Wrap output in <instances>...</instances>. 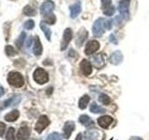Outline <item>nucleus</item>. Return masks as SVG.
Segmentation results:
<instances>
[{"instance_id": "1", "label": "nucleus", "mask_w": 149, "mask_h": 140, "mask_svg": "<svg viewBox=\"0 0 149 140\" xmlns=\"http://www.w3.org/2000/svg\"><path fill=\"white\" fill-rule=\"evenodd\" d=\"M8 82L13 87L21 88L23 86V84H24V78H23L22 75L21 73L13 71L8 74Z\"/></svg>"}, {"instance_id": "2", "label": "nucleus", "mask_w": 149, "mask_h": 140, "mask_svg": "<svg viewBox=\"0 0 149 140\" xmlns=\"http://www.w3.org/2000/svg\"><path fill=\"white\" fill-rule=\"evenodd\" d=\"M105 22H106V20L104 18L98 19L94 22V24H93V27H92V32H93V35L96 37H100L104 35V29H106Z\"/></svg>"}, {"instance_id": "3", "label": "nucleus", "mask_w": 149, "mask_h": 140, "mask_svg": "<svg viewBox=\"0 0 149 140\" xmlns=\"http://www.w3.org/2000/svg\"><path fill=\"white\" fill-rule=\"evenodd\" d=\"M35 81H36L39 84H44L49 81V75L43 68H36L33 75Z\"/></svg>"}, {"instance_id": "4", "label": "nucleus", "mask_w": 149, "mask_h": 140, "mask_svg": "<svg viewBox=\"0 0 149 140\" xmlns=\"http://www.w3.org/2000/svg\"><path fill=\"white\" fill-rule=\"evenodd\" d=\"M55 5L51 0H47L40 7V13L43 16H49L50 14H52V11L54 9Z\"/></svg>"}, {"instance_id": "5", "label": "nucleus", "mask_w": 149, "mask_h": 140, "mask_svg": "<svg viewBox=\"0 0 149 140\" xmlns=\"http://www.w3.org/2000/svg\"><path fill=\"white\" fill-rule=\"evenodd\" d=\"M49 120L47 116L45 115H42L39 117L38 120H37V123H36V126H35V129L37 133H42L43 132V130H45L47 127L49 126Z\"/></svg>"}, {"instance_id": "6", "label": "nucleus", "mask_w": 149, "mask_h": 140, "mask_svg": "<svg viewBox=\"0 0 149 140\" xmlns=\"http://www.w3.org/2000/svg\"><path fill=\"white\" fill-rule=\"evenodd\" d=\"M130 0H120L118 5L119 13L121 14V17L125 20H127L129 18L130 12H129V7H130Z\"/></svg>"}, {"instance_id": "7", "label": "nucleus", "mask_w": 149, "mask_h": 140, "mask_svg": "<svg viewBox=\"0 0 149 140\" xmlns=\"http://www.w3.org/2000/svg\"><path fill=\"white\" fill-rule=\"evenodd\" d=\"M73 37V33L72 30L70 28H66L63 32V40H62V44H61V50H64L67 48L68 44L70 43Z\"/></svg>"}, {"instance_id": "8", "label": "nucleus", "mask_w": 149, "mask_h": 140, "mask_svg": "<svg viewBox=\"0 0 149 140\" xmlns=\"http://www.w3.org/2000/svg\"><path fill=\"white\" fill-rule=\"evenodd\" d=\"M30 133H31L30 128L27 125H22L18 131L17 134L18 140H27L30 136Z\"/></svg>"}, {"instance_id": "9", "label": "nucleus", "mask_w": 149, "mask_h": 140, "mask_svg": "<svg viewBox=\"0 0 149 140\" xmlns=\"http://www.w3.org/2000/svg\"><path fill=\"white\" fill-rule=\"evenodd\" d=\"M74 127H76V125H74V121H66L63 126V137L65 139H68L70 136H71V134L73 133V131L74 130Z\"/></svg>"}, {"instance_id": "10", "label": "nucleus", "mask_w": 149, "mask_h": 140, "mask_svg": "<svg viewBox=\"0 0 149 140\" xmlns=\"http://www.w3.org/2000/svg\"><path fill=\"white\" fill-rule=\"evenodd\" d=\"M100 48V44L99 42L96 40H91L90 42H88V44L86 45L85 48V53L87 55H90L93 52H95L96 50H98Z\"/></svg>"}, {"instance_id": "11", "label": "nucleus", "mask_w": 149, "mask_h": 140, "mask_svg": "<svg viewBox=\"0 0 149 140\" xmlns=\"http://www.w3.org/2000/svg\"><path fill=\"white\" fill-rule=\"evenodd\" d=\"M84 136L87 140H98L101 137V132L96 129H90L84 133Z\"/></svg>"}, {"instance_id": "12", "label": "nucleus", "mask_w": 149, "mask_h": 140, "mask_svg": "<svg viewBox=\"0 0 149 140\" xmlns=\"http://www.w3.org/2000/svg\"><path fill=\"white\" fill-rule=\"evenodd\" d=\"M80 69H81V72L83 73V75L85 76H88L91 75L92 72V66H91V64L88 62V60L84 59L81 61L80 63Z\"/></svg>"}, {"instance_id": "13", "label": "nucleus", "mask_w": 149, "mask_h": 140, "mask_svg": "<svg viewBox=\"0 0 149 140\" xmlns=\"http://www.w3.org/2000/svg\"><path fill=\"white\" fill-rule=\"evenodd\" d=\"M123 61V55L121 53V51L116 50L115 52H113L110 56V63L112 64L118 65Z\"/></svg>"}, {"instance_id": "14", "label": "nucleus", "mask_w": 149, "mask_h": 140, "mask_svg": "<svg viewBox=\"0 0 149 140\" xmlns=\"http://www.w3.org/2000/svg\"><path fill=\"white\" fill-rule=\"evenodd\" d=\"M91 63L93 64V66L96 68H102L105 64V62L104 58H102V54H97L95 56H93L91 58Z\"/></svg>"}, {"instance_id": "15", "label": "nucleus", "mask_w": 149, "mask_h": 140, "mask_svg": "<svg viewBox=\"0 0 149 140\" xmlns=\"http://www.w3.org/2000/svg\"><path fill=\"white\" fill-rule=\"evenodd\" d=\"M33 51H34V54L36 56H39L42 54V51H43V48H42L41 42L38 36H35L34 38V47H33Z\"/></svg>"}, {"instance_id": "16", "label": "nucleus", "mask_w": 149, "mask_h": 140, "mask_svg": "<svg viewBox=\"0 0 149 140\" xmlns=\"http://www.w3.org/2000/svg\"><path fill=\"white\" fill-rule=\"evenodd\" d=\"M112 123H113V118L107 115L102 116L101 118L98 119V124H99L102 128H107Z\"/></svg>"}, {"instance_id": "17", "label": "nucleus", "mask_w": 149, "mask_h": 140, "mask_svg": "<svg viewBox=\"0 0 149 140\" xmlns=\"http://www.w3.org/2000/svg\"><path fill=\"white\" fill-rule=\"evenodd\" d=\"M88 37V32L85 29H82L77 33V39H76V43L78 47H81L82 44L84 43V41L87 39Z\"/></svg>"}, {"instance_id": "18", "label": "nucleus", "mask_w": 149, "mask_h": 140, "mask_svg": "<svg viewBox=\"0 0 149 140\" xmlns=\"http://www.w3.org/2000/svg\"><path fill=\"white\" fill-rule=\"evenodd\" d=\"M20 102H21V97L20 96H12L11 98H9V99L6 100L3 103L2 108L11 106H14V105H18Z\"/></svg>"}, {"instance_id": "19", "label": "nucleus", "mask_w": 149, "mask_h": 140, "mask_svg": "<svg viewBox=\"0 0 149 140\" xmlns=\"http://www.w3.org/2000/svg\"><path fill=\"white\" fill-rule=\"evenodd\" d=\"M81 12V5L80 3L74 4L73 6L70 7V15H71V18H77L79 13Z\"/></svg>"}, {"instance_id": "20", "label": "nucleus", "mask_w": 149, "mask_h": 140, "mask_svg": "<svg viewBox=\"0 0 149 140\" xmlns=\"http://www.w3.org/2000/svg\"><path fill=\"white\" fill-rule=\"evenodd\" d=\"M19 117H20V112L18 110H12L5 116V120L8 123H12V121L17 120Z\"/></svg>"}, {"instance_id": "21", "label": "nucleus", "mask_w": 149, "mask_h": 140, "mask_svg": "<svg viewBox=\"0 0 149 140\" xmlns=\"http://www.w3.org/2000/svg\"><path fill=\"white\" fill-rule=\"evenodd\" d=\"M79 121H80L81 124L85 125L86 127H91V126H93V121L91 120V119L90 118V117L87 116V115L80 116V118H79Z\"/></svg>"}, {"instance_id": "22", "label": "nucleus", "mask_w": 149, "mask_h": 140, "mask_svg": "<svg viewBox=\"0 0 149 140\" xmlns=\"http://www.w3.org/2000/svg\"><path fill=\"white\" fill-rule=\"evenodd\" d=\"M90 110H91V112H92V113H94V114H98V113H104V112H105V109H104V108H102V106H98L95 102L91 103V107H90Z\"/></svg>"}, {"instance_id": "23", "label": "nucleus", "mask_w": 149, "mask_h": 140, "mask_svg": "<svg viewBox=\"0 0 149 140\" xmlns=\"http://www.w3.org/2000/svg\"><path fill=\"white\" fill-rule=\"evenodd\" d=\"M88 102H90V96L88 95H84L80 98V100H79L78 102V106H79V108L80 109H85L88 104Z\"/></svg>"}, {"instance_id": "24", "label": "nucleus", "mask_w": 149, "mask_h": 140, "mask_svg": "<svg viewBox=\"0 0 149 140\" xmlns=\"http://www.w3.org/2000/svg\"><path fill=\"white\" fill-rule=\"evenodd\" d=\"M40 27H41L42 31H43L45 36L47 37V39H48V40H50V37H51V31H50L49 28L48 26H47V24H46V23H45L44 22H42L40 23Z\"/></svg>"}, {"instance_id": "25", "label": "nucleus", "mask_w": 149, "mask_h": 140, "mask_svg": "<svg viewBox=\"0 0 149 140\" xmlns=\"http://www.w3.org/2000/svg\"><path fill=\"white\" fill-rule=\"evenodd\" d=\"M99 101L104 105H109L111 103V98L108 95L104 94V93H102V94L99 95Z\"/></svg>"}, {"instance_id": "26", "label": "nucleus", "mask_w": 149, "mask_h": 140, "mask_svg": "<svg viewBox=\"0 0 149 140\" xmlns=\"http://www.w3.org/2000/svg\"><path fill=\"white\" fill-rule=\"evenodd\" d=\"M6 139L7 140H15V129L13 127H9L8 129Z\"/></svg>"}, {"instance_id": "27", "label": "nucleus", "mask_w": 149, "mask_h": 140, "mask_svg": "<svg viewBox=\"0 0 149 140\" xmlns=\"http://www.w3.org/2000/svg\"><path fill=\"white\" fill-rule=\"evenodd\" d=\"M25 33L24 32H22V34H21V36H19V38L16 40V42H15V44L17 45V47L19 49H21L22 48V44H23V42H24V40H25Z\"/></svg>"}, {"instance_id": "28", "label": "nucleus", "mask_w": 149, "mask_h": 140, "mask_svg": "<svg viewBox=\"0 0 149 140\" xmlns=\"http://www.w3.org/2000/svg\"><path fill=\"white\" fill-rule=\"evenodd\" d=\"M23 13H24L26 16H35L36 15V10L32 7L26 6L24 8H23Z\"/></svg>"}, {"instance_id": "29", "label": "nucleus", "mask_w": 149, "mask_h": 140, "mask_svg": "<svg viewBox=\"0 0 149 140\" xmlns=\"http://www.w3.org/2000/svg\"><path fill=\"white\" fill-rule=\"evenodd\" d=\"M5 50H6V53L8 56H14L17 54V51L15 50V49H14L12 46L8 45L6 48H5Z\"/></svg>"}, {"instance_id": "30", "label": "nucleus", "mask_w": 149, "mask_h": 140, "mask_svg": "<svg viewBox=\"0 0 149 140\" xmlns=\"http://www.w3.org/2000/svg\"><path fill=\"white\" fill-rule=\"evenodd\" d=\"M112 6H113V5H112L111 0H102V8L104 11L107 10V9L111 8Z\"/></svg>"}, {"instance_id": "31", "label": "nucleus", "mask_w": 149, "mask_h": 140, "mask_svg": "<svg viewBox=\"0 0 149 140\" xmlns=\"http://www.w3.org/2000/svg\"><path fill=\"white\" fill-rule=\"evenodd\" d=\"M46 140H62V136L58 133H52L48 135V137L46 138Z\"/></svg>"}, {"instance_id": "32", "label": "nucleus", "mask_w": 149, "mask_h": 140, "mask_svg": "<svg viewBox=\"0 0 149 140\" xmlns=\"http://www.w3.org/2000/svg\"><path fill=\"white\" fill-rule=\"evenodd\" d=\"M47 17V19H46V22L47 23H49V24H53V23L55 22V21H56V18H55V16L53 15V14H50V15H49V16H46Z\"/></svg>"}, {"instance_id": "33", "label": "nucleus", "mask_w": 149, "mask_h": 140, "mask_svg": "<svg viewBox=\"0 0 149 140\" xmlns=\"http://www.w3.org/2000/svg\"><path fill=\"white\" fill-rule=\"evenodd\" d=\"M34 27H35V22H34V21H32V20L27 21L24 23V28H25V29H27V30H31Z\"/></svg>"}, {"instance_id": "34", "label": "nucleus", "mask_w": 149, "mask_h": 140, "mask_svg": "<svg viewBox=\"0 0 149 140\" xmlns=\"http://www.w3.org/2000/svg\"><path fill=\"white\" fill-rule=\"evenodd\" d=\"M5 130H6V125L3 123H0V136H3Z\"/></svg>"}, {"instance_id": "35", "label": "nucleus", "mask_w": 149, "mask_h": 140, "mask_svg": "<svg viewBox=\"0 0 149 140\" xmlns=\"http://www.w3.org/2000/svg\"><path fill=\"white\" fill-rule=\"evenodd\" d=\"M105 28H106V30H111V28H112V21H106L105 22Z\"/></svg>"}, {"instance_id": "36", "label": "nucleus", "mask_w": 149, "mask_h": 140, "mask_svg": "<svg viewBox=\"0 0 149 140\" xmlns=\"http://www.w3.org/2000/svg\"><path fill=\"white\" fill-rule=\"evenodd\" d=\"M109 39H110V41L112 42V43H114V44H118V40H116V36H115L114 35H111Z\"/></svg>"}, {"instance_id": "37", "label": "nucleus", "mask_w": 149, "mask_h": 140, "mask_svg": "<svg viewBox=\"0 0 149 140\" xmlns=\"http://www.w3.org/2000/svg\"><path fill=\"white\" fill-rule=\"evenodd\" d=\"M31 43H32V37L30 36V37H28V40L26 42V47H27V48H29V47L31 46Z\"/></svg>"}, {"instance_id": "38", "label": "nucleus", "mask_w": 149, "mask_h": 140, "mask_svg": "<svg viewBox=\"0 0 149 140\" xmlns=\"http://www.w3.org/2000/svg\"><path fill=\"white\" fill-rule=\"evenodd\" d=\"M4 93H5V90H4V88L0 86V97L3 96V95H4Z\"/></svg>"}, {"instance_id": "39", "label": "nucleus", "mask_w": 149, "mask_h": 140, "mask_svg": "<svg viewBox=\"0 0 149 140\" xmlns=\"http://www.w3.org/2000/svg\"><path fill=\"white\" fill-rule=\"evenodd\" d=\"M82 138H83L82 134H77V136L76 137V140H82Z\"/></svg>"}, {"instance_id": "40", "label": "nucleus", "mask_w": 149, "mask_h": 140, "mask_svg": "<svg viewBox=\"0 0 149 140\" xmlns=\"http://www.w3.org/2000/svg\"><path fill=\"white\" fill-rule=\"evenodd\" d=\"M130 140H143V139H142V138H140V137H138V136H132Z\"/></svg>"}]
</instances>
